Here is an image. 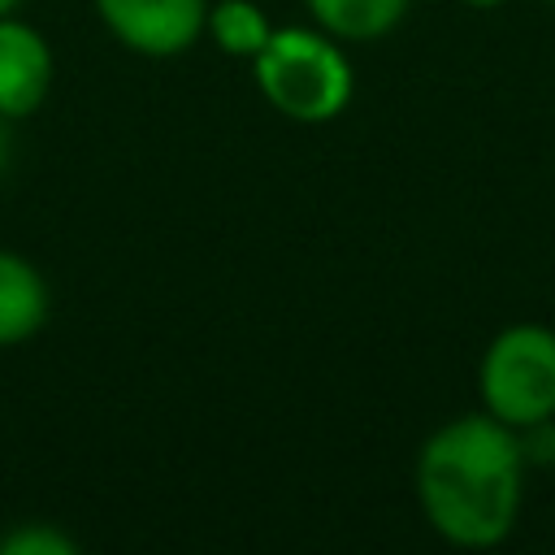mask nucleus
Masks as SVG:
<instances>
[{
  "label": "nucleus",
  "instance_id": "obj_11",
  "mask_svg": "<svg viewBox=\"0 0 555 555\" xmlns=\"http://www.w3.org/2000/svg\"><path fill=\"white\" fill-rule=\"evenodd\" d=\"M464 9H481V13H490V9H503V4H512V0H460Z\"/></svg>",
  "mask_w": 555,
  "mask_h": 555
},
{
  "label": "nucleus",
  "instance_id": "obj_2",
  "mask_svg": "<svg viewBox=\"0 0 555 555\" xmlns=\"http://www.w3.org/2000/svg\"><path fill=\"white\" fill-rule=\"evenodd\" d=\"M251 74L260 95L291 121L321 126L334 121L351 95L356 74L343 52V39L325 35L321 26H282L269 35V43L251 56Z\"/></svg>",
  "mask_w": 555,
  "mask_h": 555
},
{
  "label": "nucleus",
  "instance_id": "obj_9",
  "mask_svg": "<svg viewBox=\"0 0 555 555\" xmlns=\"http://www.w3.org/2000/svg\"><path fill=\"white\" fill-rule=\"evenodd\" d=\"M0 555H78V542H74L65 529L39 520V525H17V529H9V533L0 538Z\"/></svg>",
  "mask_w": 555,
  "mask_h": 555
},
{
  "label": "nucleus",
  "instance_id": "obj_5",
  "mask_svg": "<svg viewBox=\"0 0 555 555\" xmlns=\"http://www.w3.org/2000/svg\"><path fill=\"white\" fill-rule=\"evenodd\" d=\"M52 87V48L48 39L22 22L0 17V117H30Z\"/></svg>",
  "mask_w": 555,
  "mask_h": 555
},
{
  "label": "nucleus",
  "instance_id": "obj_7",
  "mask_svg": "<svg viewBox=\"0 0 555 555\" xmlns=\"http://www.w3.org/2000/svg\"><path fill=\"white\" fill-rule=\"evenodd\" d=\"M304 4L325 35L343 43H373L408 17L412 0H304Z\"/></svg>",
  "mask_w": 555,
  "mask_h": 555
},
{
  "label": "nucleus",
  "instance_id": "obj_6",
  "mask_svg": "<svg viewBox=\"0 0 555 555\" xmlns=\"http://www.w3.org/2000/svg\"><path fill=\"white\" fill-rule=\"evenodd\" d=\"M48 282L43 273L17 256L0 247V347H17L26 338H35L48 321Z\"/></svg>",
  "mask_w": 555,
  "mask_h": 555
},
{
  "label": "nucleus",
  "instance_id": "obj_10",
  "mask_svg": "<svg viewBox=\"0 0 555 555\" xmlns=\"http://www.w3.org/2000/svg\"><path fill=\"white\" fill-rule=\"evenodd\" d=\"M9 165V117H0V173Z\"/></svg>",
  "mask_w": 555,
  "mask_h": 555
},
{
  "label": "nucleus",
  "instance_id": "obj_4",
  "mask_svg": "<svg viewBox=\"0 0 555 555\" xmlns=\"http://www.w3.org/2000/svg\"><path fill=\"white\" fill-rule=\"evenodd\" d=\"M95 13L139 56H178L208 26V0H95Z\"/></svg>",
  "mask_w": 555,
  "mask_h": 555
},
{
  "label": "nucleus",
  "instance_id": "obj_8",
  "mask_svg": "<svg viewBox=\"0 0 555 555\" xmlns=\"http://www.w3.org/2000/svg\"><path fill=\"white\" fill-rule=\"evenodd\" d=\"M208 39L225 52V56H256L264 43H269V35H273V22H269V13L256 4V0H217L212 9H208Z\"/></svg>",
  "mask_w": 555,
  "mask_h": 555
},
{
  "label": "nucleus",
  "instance_id": "obj_12",
  "mask_svg": "<svg viewBox=\"0 0 555 555\" xmlns=\"http://www.w3.org/2000/svg\"><path fill=\"white\" fill-rule=\"evenodd\" d=\"M22 9V0H0V17H9V13H17Z\"/></svg>",
  "mask_w": 555,
  "mask_h": 555
},
{
  "label": "nucleus",
  "instance_id": "obj_1",
  "mask_svg": "<svg viewBox=\"0 0 555 555\" xmlns=\"http://www.w3.org/2000/svg\"><path fill=\"white\" fill-rule=\"evenodd\" d=\"M520 434L490 412H464L438 425L416 451V503L429 529L464 551L499 546L525 503Z\"/></svg>",
  "mask_w": 555,
  "mask_h": 555
},
{
  "label": "nucleus",
  "instance_id": "obj_3",
  "mask_svg": "<svg viewBox=\"0 0 555 555\" xmlns=\"http://www.w3.org/2000/svg\"><path fill=\"white\" fill-rule=\"evenodd\" d=\"M481 412L507 429L555 421V330L542 321L503 325L477 364Z\"/></svg>",
  "mask_w": 555,
  "mask_h": 555
},
{
  "label": "nucleus",
  "instance_id": "obj_13",
  "mask_svg": "<svg viewBox=\"0 0 555 555\" xmlns=\"http://www.w3.org/2000/svg\"><path fill=\"white\" fill-rule=\"evenodd\" d=\"M546 4H555V0H546Z\"/></svg>",
  "mask_w": 555,
  "mask_h": 555
}]
</instances>
